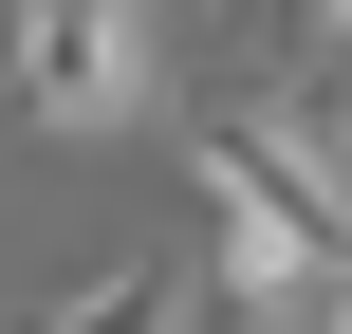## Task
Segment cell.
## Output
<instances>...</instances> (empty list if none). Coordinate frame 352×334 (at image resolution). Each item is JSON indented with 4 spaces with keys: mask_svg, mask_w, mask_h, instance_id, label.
<instances>
[{
    "mask_svg": "<svg viewBox=\"0 0 352 334\" xmlns=\"http://www.w3.org/2000/svg\"><path fill=\"white\" fill-rule=\"evenodd\" d=\"M316 56H334V74H352V0H316Z\"/></svg>",
    "mask_w": 352,
    "mask_h": 334,
    "instance_id": "5b68a950",
    "label": "cell"
},
{
    "mask_svg": "<svg viewBox=\"0 0 352 334\" xmlns=\"http://www.w3.org/2000/svg\"><path fill=\"white\" fill-rule=\"evenodd\" d=\"M186 186H204V298H316L334 242H352L334 112H297V93L204 112V130H186Z\"/></svg>",
    "mask_w": 352,
    "mask_h": 334,
    "instance_id": "6da1fadb",
    "label": "cell"
},
{
    "mask_svg": "<svg viewBox=\"0 0 352 334\" xmlns=\"http://www.w3.org/2000/svg\"><path fill=\"white\" fill-rule=\"evenodd\" d=\"M167 298H186V260H93L37 298V334H111V316H167Z\"/></svg>",
    "mask_w": 352,
    "mask_h": 334,
    "instance_id": "3957f363",
    "label": "cell"
},
{
    "mask_svg": "<svg viewBox=\"0 0 352 334\" xmlns=\"http://www.w3.org/2000/svg\"><path fill=\"white\" fill-rule=\"evenodd\" d=\"M241 19V56H278V74H316V0H223Z\"/></svg>",
    "mask_w": 352,
    "mask_h": 334,
    "instance_id": "277c9868",
    "label": "cell"
},
{
    "mask_svg": "<svg viewBox=\"0 0 352 334\" xmlns=\"http://www.w3.org/2000/svg\"><path fill=\"white\" fill-rule=\"evenodd\" d=\"M334 167H352V74H334Z\"/></svg>",
    "mask_w": 352,
    "mask_h": 334,
    "instance_id": "8992f818",
    "label": "cell"
},
{
    "mask_svg": "<svg viewBox=\"0 0 352 334\" xmlns=\"http://www.w3.org/2000/svg\"><path fill=\"white\" fill-rule=\"evenodd\" d=\"M0 74H19L37 130H130V112L167 93L148 0H19V19H0Z\"/></svg>",
    "mask_w": 352,
    "mask_h": 334,
    "instance_id": "7a4b0ae2",
    "label": "cell"
}]
</instances>
